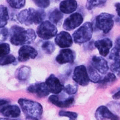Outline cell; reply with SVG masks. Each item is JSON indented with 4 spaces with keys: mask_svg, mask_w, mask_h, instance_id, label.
I'll use <instances>...</instances> for the list:
<instances>
[{
    "mask_svg": "<svg viewBox=\"0 0 120 120\" xmlns=\"http://www.w3.org/2000/svg\"><path fill=\"white\" fill-rule=\"evenodd\" d=\"M11 34L10 42L12 45L16 46L31 44L36 38L35 33L33 29L25 30L18 26L12 27Z\"/></svg>",
    "mask_w": 120,
    "mask_h": 120,
    "instance_id": "cell-1",
    "label": "cell"
},
{
    "mask_svg": "<svg viewBox=\"0 0 120 120\" xmlns=\"http://www.w3.org/2000/svg\"><path fill=\"white\" fill-rule=\"evenodd\" d=\"M18 102L26 119L39 120L41 118L43 109L40 104L25 98H20Z\"/></svg>",
    "mask_w": 120,
    "mask_h": 120,
    "instance_id": "cell-2",
    "label": "cell"
},
{
    "mask_svg": "<svg viewBox=\"0 0 120 120\" xmlns=\"http://www.w3.org/2000/svg\"><path fill=\"white\" fill-rule=\"evenodd\" d=\"M45 17V14L43 10L30 8L22 11L18 15L17 19L20 23L29 26L33 24H39Z\"/></svg>",
    "mask_w": 120,
    "mask_h": 120,
    "instance_id": "cell-3",
    "label": "cell"
},
{
    "mask_svg": "<svg viewBox=\"0 0 120 120\" xmlns=\"http://www.w3.org/2000/svg\"><path fill=\"white\" fill-rule=\"evenodd\" d=\"M92 24L90 22H86L73 34L74 41L76 43L86 42L92 38Z\"/></svg>",
    "mask_w": 120,
    "mask_h": 120,
    "instance_id": "cell-4",
    "label": "cell"
},
{
    "mask_svg": "<svg viewBox=\"0 0 120 120\" xmlns=\"http://www.w3.org/2000/svg\"><path fill=\"white\" fill-rule=\"evenodd\" d=\"M113 16L106 13H103L97 17L96 26L103 33H109L113 28L114 25Z\"/></svg>",
    "mask_w": 120,
    "mask_h": 120,
    "instance_id": "cell-5",
    "label": "cell"
},
{
    "mask_svg": "<svg viewBox=\"0 0 120 120\" xmlns=\"http://www.w3.org/2000/svg\"><path fill=\"white\" fill-rule=\"evenodd\" d=\"M56 27L51 22L45 21L38 27L37 33L41 38L49 40L55 36L57 33Z\"/></svg>",
    "mask_w": 120,
    "mask_h": 120,
    "instance_id": "cell-6",
    "label": "cell"
},
{
    "mask_svg": "<svg viewBox=\"0 0 120 120\" xmlns=\"http://www.w3.org/2000/svg\"><path fill=\"white\" fill-rule=\"evenodd\" d=\"M72 78L76 83L82 86L87 85L90 80L88 71L84 65H80L75 68Z\"/></svg>",
    "mask_w": 120,
    "mask_h": 120,
    "instance_id": "cell-7",
    "label": "cell"
},
{
    "mask_svg": "<svg viewBox=\"0 0 120 120\" xmlns=\"http://www.w3.org/2000/svg\"><path fill=\"white\" fill-rule=\"evenodd\" d=\"M45 82L49 92L51 93L59 94L64 90V86L61 83L59 79L52 74L46 79Z\"/></svg>",
    "mask_w": 120,
    "mask_h": 120,
    "instance_id": "cell-8",
    "label": "cell"
},
{
    "mask_svg": "<svg viewBox=\"0 0 120 120\" xmlns=\"http://www.w3.org/2000/svg\"><path fill=\"white\" fill-rule=\"evenodd\" d=\"M38 55V52L34 48L29 45H23L19 50L18 60L26 61L30 59H35Z\"/></svg>",
    "mask_w": 120,
    "mask_h": 120,
    "instance_id": "cell-9",
    "label": "cell"
},
{
    "mask_svg": "<svg viewBox=\"0 0 120 120\" xmlns=\"http://www.w3.org/2000/svg\"><path fill=\"white\" fill-rule=\"evenodd\" d=\"M83 21V18L80 14L74 13L65 20L63 27L65 30H71L80 26Z\"/></svg>",
    "mask_w": 120,
    "mask_h": 120,
    "instance_id": "cell-10",
    "label": "cell"
},
{
    "mask_svg": "<svg viewBox=\"0 0 120 120\" xmlns=\"http://www.w3.org/2000/svg\"><path fill=\"white\" fill-rule=\"evenodd\" d=\"M95 116L98 120H117L120 119V117L111 112L107 107L105 106L99 107L95 112Z\"/></svg>",
    "mask_w": 120,
    "mask_h": 120,
    "instance_id": "cell-11",
    "label": "cell"
},
{
    "mask_svg": "<svg viewBox=\"0 0 120 120\" xmlns=\"http://www.w3.org/2000/svg\"><path fill=\"white\" fill-rule=\"evenodd\" d=\"M27 91L30 93L36 94L38 97L40 98L47 97L50 93L45 82L31 85L28 87Z\"/></svg>",
    "mask_w": 120,
    "mask_h": 120,
    "instance_id": "cell-12",
    "label": "cell"
},
{
    "mask_svg": "<svg viewBox=\"0 0 120 120\" xmlns=\"http://www.w3.org/2000/svg\"><path fill=\"white\" fill-rule=\"evenodd\" d=\"M75 58V53L71 49H65L60 50L56 58V61L60 64L73 63Z\"/></svg>",
    "mask_w": 120,
    "mask_h": 120,
    "instance_id": "cell-13",
    "label": "cell"
},
{
    "mask_svg": "<svg viewBox=\"0 0 120 120\" xmlns=\"http://www.w3.org/2000/svg\"><path fill=\"white\" fill-rule=\"evenodd\" d=\"M55 43L61 48L71 47L73 43V40L69 33L66 31H61L55 38Z\"/></svg>",
    "mask_w": 120,
    "mask_h": 120,
    "instance_id": "cell-14",
    "label": "cell"
},
{
    "mask_svg": "<svg viewBox=\"0 0 120 120\" xmlns=\"http://www.w3.org/2000/svg\"><path fill=\"white\" fill-rule=\"evenodd\" d=\"M0 112L5 117L16 118L20 116L21 111L17 105H9L1 107Z\"/></svg>",
    "mask_w": 120,
    "mask_h": 120,
    "instance_id": "cell-15",
    "label": "cell"
},
{
    "mask_svg": "<svg viewBox=\"0 0 120 120\" xmlns=\"http://www.w3.org/2000/svg\"><path fill=\"white\" fill-rule=\"evenodd\" d=\"M112 41L108 38H105L97 41L94 45L99 51L100 55L106 57L108 55L112 46Z\"/></svg>",
    "mask_w": 120,
    "mask_h": 120,
    "instance_id": "cell-16",
    "label": "cell"
},
{
    "mask_svg": "<svg viewBox=\"0 0 120 120\" xmlns=\"http://www.w3.org/2000/svg\"><path fill=\"white\" fill-rule=\"evenodd\" d=\"M92 66L102 74H106L109 69L107 62L101 57L94 56L92 58Z\"/></svg>",
    "mask_w": 120,
    "mask_h": 120,
    "instance_id": "cell-17",
    "label": "cell"
},
{
    "mask_svg": "<svg viewBox=\"0 0 120 120\" xmlns=\"http://www.w3.org/2000/svg\"><path fill=\"white\" fill-rule=\"evenodd\" d=\"M49 101L54 105L60 108H67L70 107L74 102L73 97H70L64 100H60L59 97L56 95L50 96L48 99Z\"/></svg>",
    "mask_w": 120,
    "mask_h": 120,
    "instance_id": "cell-18",
    "label": "cell"
},
{
    "mask_svg": "<svg viewBox=\"0 0 120 120\" xmlns=\"http://www.w3.org/2000/svg\"><path fill=\"white\" fill-rule=\"evenodd\" d=\"M78 7V4L75 0H64L61 2L60 9L62 12L69 14L75 11Z\"/></svg>",
    "mask_w": 120,
    "mask_h": 120,
    "instance_id": "cell-19",
    "label": "cell"
},
{
    "mask_svg": "<svg viewBox=\"0 0 120 120\" xmlns=\"http://www.w3.org/2000/svg\"><path fill=\"white\" fill-rule=\"evenodd\" d=\"M9 19V14L7 8L6 7L1 5L0 7V28H3L7 24Z\"/></svg>",
    "mask_w": 120,
    "mask_h": 120,
    "instance_id": "cell-20",
    "label": "cell"
},
{
    "mask_svg": "<svg viewBox=\"0 0 120 120\" xmlns=\"http://www.w3.org/2000/svg\"><path fill=\"white\" fill-rule=\"evenodd\" d=\"M31 73L30 68L28 67L24 66L21 67L17 73V78L19 80H26L28 78Z\"/></svg>",
    "mask_w": 120,
    "mask_h": 120,
    "instance_id": "cell-21",
    "label": "cell"
},
{
    "mask_svg": "<svg viewBox=\"0 0 120 120\" xmlns=\"http://www.w3.org/2000/svg\"><path fill=\"white\" fill-rule=\"evenodd\" d=\"M61 12L58 9H55L50 13L49 19L53 23L57 24L63 18V15Z\"/></svg>",
    "mask_w": 120,
    "mask_h": 120,
    "instance_id": "cell-22",
    "label": "cell"
},
{
    "mask_svg": "<svg viewBox=\"0 0 120 120\" xmlns=\"http://www.w3.org/2000/svg\"><path fill=\"white\" fill-rule=\"evenodd\" d=\"M88 73L90 80L93 82L99 83L101 80V76L93 67H88Z\"/></svg>",
    "mask_w": 120,
    "mask_h": 120,
    "instance_id": "cell-23",
    "label": "cell"
},
{
    "mask_svg": "<svg viewBox=\"0 0 120 120\" xmlns=\"http://www.w3.org/2000/svg\"><path fill=\"white\" fill-rule=\"evenodd\" d=\"M116 80V77L113 73H109L99 82L100 85L103 86L107 85L108 84L114 82Z\"/></svg>",
    "mask_w": 120,
    "mask_h": 120,
    "instance_id": "cell-24",
    "label": "cell"
},
{
    "mask_svg": "<svg viewBox=\"0 0 120 120\" xmlns=\"http://www.w3.org/2000/svg\"><path fill=\"white\" fill-rule=\"evenodd\" d=\"M107 0H87L86 7L88 10L104 4Z\"/></svg>",
    "mask_w": 120,
    "mask_h": 120,
    "instance_id": "cell-25",
    "label": "cell"
},
{
    "mask_svg": "<svg viewBox=\"0 0 120 120\" xmlns=\"http://www.w3.org/2000/svg\"><path fill=\"white\" fill-rule=\"evenodd\" d=\"M42 49L45 53L51 54L54 51L55 47L52 42L47 41L44 42L42 45Z\"/></svg>",
    "mask_w": 120,
    "mask_h": 120,
    "instance_id": "cell-26",
    "label": "cell"
},
{
    "mask_svg": "<svg viewBox=\"0 0 120 120\" xmlns=\"http://www.w3.org/2000/svg\"><path fill=\"white\" fill-rule=\"evenodd\" d=\"M7 1L9 5L14 9H21L26 4V0H7Z\"/></svg>",
    "mask_w": 120,
    "mask_h": 120,
    "instance_id": "cell-27",
    "label": "cell"
},
{
    "mask_svg": "<svg viewBox=\"0 0 120 120\" xmlns=\"http://www.w3.org/2000/svg\"><path fill=\"white\" fill-rule=\"evenodd\" d=\"M16 58L12 55H5L0 57V64L1 66L8 65L14 62Z\"/></svg>",
    "mask_w": 120,
    "mask_h": 120,
    "instance_id": "cell-28",
    "label": "cell"
},
{
    "mask_svg": "<svg viewBox=\"0 0 120 120\" xmlns=\"http://www.w3.org/2000/svg\"><path fill=\"white\" fill-rule=\"evenodd\" d=\"M64 90L69 95L75 94L78 90V86L76 85L68 84L64 87Z\"/></svg>",
    "mask_w": 120,
    "mask_h": 120,
    "instance_id": "cell-29",
    "label": "cell"
},
{
    "mask_svg": "<svg viewBox=\"0 0 120 120\" xmlns=\"http://www.w3.org/2000/svg\"><path fill=\"white\" fill-rule=\"evenodd\" d=\"M59 115L60 116L68 117L70 120H75L77 119L78 116V114L76 112L64 111H60Z\"/></svg>",
    "mask_w": 120,
    "mask_h": 120,
    "instance_id": "cell-30",
    "label": "cell"
},
{
    "mask_svg": "<svg viewBox=\"0 0 120 120\" xmlns=\"http://www.w3.org/2000/svg\"><path fill=\"white\" fill-rule=\"evenodd\" d=\"M10 46L8 43H2L0 44V57L7 55L10 53Z\"/></svg>",
    "mask_w": 120,
    "mask_h": 120,
    "instance_id": "cell-31",
    "label": "cell"
},
{
    "mask_svg": "<svg viewBox=\"0 0 120 120\" xmlns=\"http://www.w3.org/2000/svg\"><path fill=\"white\" fill-rule=\"evenodd\" d=\"M120 49L117 47L114 48L111 52L109 56V59L114 61L119 59L120 57Z\"/></svg>",
    "mask_w": 120,
    "mask_h": 120,
    "instance_id": "cell-32",
    "label": "cell"
},
{
    "mask_svg": "<svg viewBox=\"0 0 120 120\" xmlns=\"http://www.w3.org/2000/svg\"><path fill=\"white\" fill-rule=\"evenodd\" d=\"M36 5L38 7L45 8L48 7L50 4V0H33Z\"/></svg>",
    "mask_w": 120,
    "mask_h": 120,
    "instance_id": "cell-33",
    "label": "cell"
},
{
    "mask_svg": "<svg viewBox=\"0 0 120 120\" xmlns=\"http://www.w3.org/2000/svg\"><path fill=\"white\" fill-rule=\"evenodd\" d=\"M112 71L120 75V59L116 60L111 66Z\"/></svg>",
    "mask_w": 120,
    "mask_h": 120,
    "instance_id": "cell-34",
    "label": "cell"
},
{
    "mask_svg": "<svg viewBox=\"0 0 120 120\" xmlns=\"http://www.w3.org/2000/svg\"><path fill=\"white\" fill-rule=\"evenodd\" d=\"M108 105L113 111L120 112V102L112 101L109 102Z\"/></svg>",
    "mask_w": 120,
    "mask_h": 120,
    "instance_id": "cell-35",
    "label": "cell"
},
{
    "mask_svg": "<svg viewBox=\"0 0 120 120\" xmlns=\"http://www.w3.org/2000/svg\"><path fill=\"white\" fill-rule=\"evenodd\" d=\"M0 31V40L1 41H5L7 40L9 34L8 30L3 27L2 29H1Z\"/></svg>",
    "mask_w": 120,
    "mask_h": 120,
    "instance_id": "cell-36",
    "label": "cell"
},
{
    "mask_svg": "<svg viewBox=\"0 0 120 120\" xmlns=\"http://www.w3.org/2000/svg\"><path fill=\"white\" fill-rule=\"evenodd\" d=\"M112 98L114 100H118L120 99V88L117 92L115 93L113 95Z\"/></svg>",
    "mask_w": 120,
    "mask_h": 120,
    "instance_id": "cell-37",
    "label": "cell"
},
{
    "mask_svg": "<svg viewBox=\"0 0 120 120\" xmlns=\"http://www.w3.org/2000/svg\"><path fill=\"white\" fill-rule=\"evenodd\" d=\"M115 7L117 14L120 17V3H118L116 4Z\"/></svg>",
    "mask_w": 120,
    "mask_h": 120,
    "instance_id": "cell-38",
    "label": "cell"
},
{
    "mask_svg": "<svg viewBox=\"0 0 120 120\" xmlns=\"http://www.w3.org/2000/svg\"><path fill=\"white\" fill-rule=\"evenodd\" d=\"M0 106H4V105L5 104H7L9 103V101L6 100L4 99H0Z\"/></svg>",
    "mask_w": 120,
    "mask_h": 120,
    "instance_id": "cell-39",
    "label": "cell"
}]
</instances>
